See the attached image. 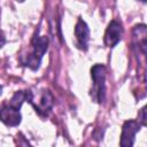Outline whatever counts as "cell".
Here are the masks:
<instances>
[{
	"instance_id": "cell-5",
	"label": "cell",
	"mask_w": 147,
	"mask_h": 147,
	"mask_svg": "<svg viewBox=\"0 0 147 147\" xmlns=\"http://www.w3.org/2000/svg\"><path fill=\"white\" fill-rule=\"evenodd\" d=\"M123 36V28L118 21H111L105 32V44L108 47L116 46Z\"/></svg>"
},
{
	"instance_id": "cell-1",
	"label": "cell",
	"mask_w": 147,
	"mask_h": 147,
	"mask_svg": "<svg viewBox=\"0 0 147 147\" xmlns=\"http://www.w3.org/2000/svg\"><path fill=\"white\" fill-rule=\"evenodd\" d=\"M31 52L28 54L25 60H23V64L31 70H37L40 65L41 59L44 54L46 53L48 48V38L46 36H39L38 31L37 34L33 37L32 42H31Z\"/></svg>"
},
{
	"instance_id": "cell-8",
	"label": "cell",
	"mask_w": 147,
	"mask_h": 147,
	"mask_svg": "<svg viewBox=\"0 0 147 147\" xmlns=\"http://www.w3.org/2000/svg\"><path fill=\"white\" fill-rule=\"evenodd\" d=\"M133 44L141 48L142 53H146V38H147V30L145 24L136 25L133 29Z\"/></svg>"
},
{
	"instance_id": "cell-10",
	"label": "cell",
	"mask_w": 147,
	"mask_h": 147,
	"mask_svg": "<svg viewBox=\"0 0 147 147\" xmlns=\"http://www.w3.org/2000/svg\"><path fill=\"white\" fill-rule=\"evenodd\" d=\"M146 107H144L141 110H140V115H139V119H138V122L144 126V125H146Z\"/></svg>"
},
{
	"instance_id": "cell-2",
	"label": "cell",
	"mask_w": 147,
	"mask_h": 147,
	"mask_svg": "<svg viewBox=\"0 0 147 147\" xmlns=\"http://www.w3.org/2000/svg\"><path fill=\"white\" fill-rule=\"evenodd\" d=\"M26 92H28L26 101L33 106L36 113H38L42 117L48 116L54 103L53 94L48 90H41L37 93L32 91H26Z\"/></svg>"
},
{
	"instance_id": "cell-12",
	"label": "cell",
	"mask_w": 147,
	"mask_h": 147,
	"mask_svg": "<svg viewBox=\"0 0 147 147\" xmlns=\"http://www.w3.org/2000/svg\"><path fill=\"white\" fill-rule=\"evenodd\" d=\"M1 93H2V86L0 85V95H1Z\"/></svg>"
},
{
	"instance_id": "cell-14",
	"label": "cell",
	"mask_w": 147,
	"mask_h": 147,
	"mask_svg": "<svg viewBox=\"0 0 147 147\" xmlns=\"http://www.w3.org/2000/svg\"><path fill=\"white\" fill-rule=\"evenodd\" d=\"M139 1H141V2H146V0H139Z\"/></svg>"
},
{
	"instance_id": "cell-11",
	"label": "cell",
	"mask_w": 147,
	"mask_h": 147,
	"mask_svg": "<svg viewBox=\"0 0 147 147\" xmlns=\"http://www.w3.org/2000/svg\"><path fill=\"white\" fill-rule=\"evenodd\" d=\"M5 44H6V37H5L3 32H2V31H0V48H1Z\"/></svg>"
},
{
	"instance_id": "cell-7",
	"label": "cell",
	"mask_w": 147,
	"mask_h": 147,
	"mask_svg": "<svg viewBox=\"0 0 147 147\" xmlns=\"http://www.w3.org/2000/svg\"><path fill=\"white\" fill-rule=\"evenodd\" d=\"M75 36L77 39V47L86 51L90 40V29L82 18H79L75 25Z\"/></svg>"
},
{
	"instance_id": "cell-3",
	"label": "cell",
	"mask_w": 147,
	"mask_h": 147,
	"mask_svg": "<svg viewBox=\"0 0 147 147\" xmlns=\"http://www.w3.org/2000/svg\"><path fill=\"white\" fill-rule=\"evenodd\" d=\"M93 87L91 88V98L95 102H103L106 96V68L102 64H94L91 69Z\"/></svg>"
},
{
	"instance_id": "cell-4",
	"label": "cell",
	"mask_w": 147,
	"mask_h": 147,
	"mask_svg": "<svg viewBox=\"0 0 147 147\" xmlns=\"http://www.w3.org/2000/svg\"><path fill=\"white\" fill-rule=\"evenodd\" d=\"M142 125L138 121H126L123 124L122 127V134H121V141L119 145L123 147H131L134 144V138L137 132L140 131V127Z\"/></svg>"
},
{
	"instance_id": "cell-6",
	"label": "cell",
	"mask_w": 147,
	"mask_h": 147,
	"mask_svg": "<svg viewBox=\"0 0 147 147\" xmlns=\"http://www.w3.org/2000/svg\"><path fill=\"white\" fill-rule=\"evenodd\" d=\"M22 116L20 109L11 106L6 105L0 109V121L7 126H17L21 123Z\"/></svg>"
},
{
	"instance_id": "cell-13",
	"label": "cell",
	"mask_w": 147,
	"mask_h": 147,
	"mask_svg": "<svg viewBox=\"0 0 147 147\" xmlns=\"http://www.w3.org/2000/svg\"><path fill=\"white\" fill-rule=\"evenodd\" d=\"M16 1H18V2H23L24 0H16Z\"/></svg>"
},
{
	"instance_id": "cell-9",
	"label": "cell",
	"mask_w": 147,
	"mask_h": 147,
	"mask_svg": "<svg viewBox=\"0 0 147 147\" xmlns=\"http://www.w3.org/2000/svg\"><path fill=\"white\" fill-rule=\"evenodd\" d=\"M26 98H28V92L26 91H17V92H15L13 98L10 99L9 105H11V106H14V107L20 109L21 106L23 105V102L26 101Z\"/></svg>"
}]
</instances>
